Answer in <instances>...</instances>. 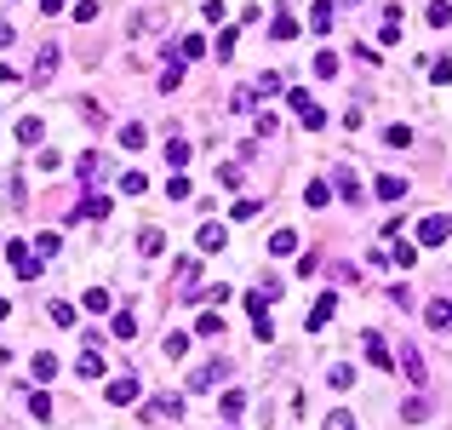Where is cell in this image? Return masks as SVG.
<instances>
[{
    "mask_svg": "<svg viewBox=\"0 0 452 430\" xmlns=\"http://www.w3.org/2000/svg\"><path fill=\"white\" fill-rule=\"evenodd\" d=\"M40 132H46L40 115H23V121H18V143H40Z\"/></svg>",
    "mask_w": 452,
    "mask_h": 430,
    "instance_id": "9a60e30c",
    "label": "cell"
},
{
    "mask_svg": "<svg viewBox=\"0 0 452 430\" xmlns=\"http://www.w3.org/2000/svg\"><path fill=\"white\" fill-rule=\"evenodd\" d=\"M332 189H338L344 201H361V178H355L349 167H338V172H332Z\"/></svg>",
    "mask_w": 452,
    "mask_h": 430,
    "instance_id": "52a82bcc",
    "label": "cell"
},
{
    "mask_svg": "<svg viewBox=\"0 0 452 430\" xmlns=\"http://www.w3.org/2000/svg\"><path fill=\"white\" fill-rule=\"evenodd\" d=\"M143 143H149L143 121H126V126H121V150H143Z\"/></svg>",
    "mask_w": 452,
    "mask_h": 430,
    "instance_id": "4fadbf2b",
    "label": "cell"
},
{
    "mask_svg": "<svg viewBox=\"0 0 452 430\" xmlns=\"http://www.w3.org/2000/svg\"><path fill=\"white\" fill-rule=\"evenodd\" d=\"M80 178H86V184L103 178V155H86V161H80Z\"/></svg>",
    "mask_w": 452,
    "mask_h": 430,
    "instance_id": "4dcf8cb0",
    "label": "cell"
},
{
    "mask_svg": "<svg viewBox=\"0 0 452 430\" xmlns=\"http://www.w3.org/2000/svg\"><path fill=\"white\" fill-rule=\"evenodd\" d=\"M429 81H435V86H447V81H452V69H447V58H435V63H429Z\"/></svg>",
    "mask_w": 452,
    "mask_h": 430,
    "instance_id": "d590c367",
    "label": "cell"
},
{
    "mask_svg": "<svg viewBox=\"0 0 452 430\" xmlns=\"http://www.w3.org/2000/svg\"><path fill=\"white\" fill-rule=\"evenodd\" d=\"M80 304H86L92 315H103V310H109V293H103V287H92V293H80Z\"/></svg>",
    "mask_w": 452,
    "mask_h": 430,
    "instance_id": "7402d4cb",
    "label": "cell"
},
{
    "mask_svg": "<svg viewBox=\"0 0 452 430\" xmlns=\"http://www.w3.org/2000/svg\"><path fill=\"white\" fill-rule=\"evenodd\" d=\"M401 413H407V419H429V402H424V396H412V402L401 407Z\"/></svg>",
    "mask_w": 452,
    "mask_h": 430,
    "instance_id": "8d00e7d4",
    "label": "cell"
},
{
    "mask_svg": "<svg viewBox=\"0 0 452 430\" xmlns=\"http://www.w3.org/2000/svg\"><path fill=\"white\" fill-rule=\"evenodd\" d=\"M166 195H172V201H189L195 189H189V178H172V184H166Z\"/></svg>",
    "mask_w": 452,
    "mask_h": 430,
    "instance_id": "74e56055",
    "label": "cell"
},
{
    "mask_svg": "<svg viewBox=\"0 0 452 430\" xmlns=\"http://www.w3.org/2000/svg\"><path fill=\"white\" fill-rule=\"evenodd\" d=\"M452 235V218H424V224H418V247H441Z\"/></svg>",
    "mask_w": 452,
    "mask_h": 430,
    "instance_id": "7a4b0ae2",
    "label": "cell"
},
{
    "mask_svg": "<svg viewBox=\"0 0 452 430\" xmlns=\"http://www.w3.org/2000/svg\"><path fill=\"white\" fill-rule=\"evenodd\" d=\"M195 333H201V339H223V315H201Z\"/></svg>",
    "mask_w": 452,
    "mask_h": 430,
    "instance_id": "4316f807",
    "label": "cell"
},
{
    "mask_svg": "<svg viewBox=\"0 0 452 430\" xmlns=\"http://www.w3.org/2000/svg\"><path fill=\"white\" fill-rule=\"evenodd\" d=\"M310 69L321 75V81H332V75H338V58H332V52H315V63H310Z\"/></svg>",
    "mask_w": 452,
    "mask_h": 430,
    "instance_id": "484cf974",
    "label": "cell"
},
{
    "mask_svg": "<svg viewBox=\"0 0 452 430\" xmlns=\"http://www.w3.org/2000/svg\"><path fill=\"white\" fill-rule=\"evenodd\" d=\"M29 368H35V379H58V356H52V350H40Z\"/></svg>",
    "mask_w": 452,
    "mask_h": 430,
    "instance_id": "ac0fdd59",
    "label": "cell"
},
{
    "mask_svg": "<svg viewBox=\"0 0 452 430\" xmlns=\"http://www.w3.org/2000/svg\"><path fill=\"white\" fill-rule=\"evenodd\" d=\"M6 259H12V270H18L23 281H35V276H40V252H29L23 241H6Z\"/></svg>",
    "mask_w": 452,
    "mask_h": 430,
    "instance_id": "6da1fadb",
    "label": "cell"
},
{
    "mask_svg": "<svg viewBox=\"0 0 452 430\" xmlns=\"http://www.w3.org/2000/svg\"><path fill=\"white\" fill-rule=\"evenodd\" d=\"M429 23H435V29L452 23V6H447V0H435V6H429Z\"/></svg>",
    "mask_w": 452,
    "mask_h": 430,
    "instance_id": "836d02e7",
    "label": "cell"
},
{
    "mask_svg": "<svg viewBox=\"0 0 452 430\" xmlns=\"http://www.w3.org/2000/svg\"><path fill=\"white\" fill-rule=\"evenodd\" d=\"M138 379H109V402H115V407H126V402H138Z\"/></svg>",
    "mask_w": 452,
    "mask_h": 430,
    "instance_id": "8992f818",
    "label": "cell"
},
{
    "mask_svg": "<svg viewBox=\"0 0 452 430\" xmlns=\"http://www.w3.org/2000/svg\"><path fill=\"white\" fill-rule=\"evenodd\" d=\"M195 247H201V252H223V247H229V230H223V224H201Z\"/></svg>",
    "mask_w": 452,
    "mask_h": 430,
    "instance_id": "3957f363",
    "label": "cell"
},
{
    "mask_svg": "<svg viewBox=\"0 0 452 430\" xmlns=\"http://www.w3.org/2000/svg\"><path fill=\"white\" fill-rule=\"evenodd\" d=\"M424 322H429V327H441V333H452V298H435V304L424 310Z\"/></svg>",
    "mask_w": 452,
    "mask_h": 430,
    "instance_id": "ba28073f",
    "label": "cell"
},
{
    "mask_svg": "<svg viewBox=\"0 0 452 430\" xmlns=\"http://www.w3.org/2000/svg\"><path fill=\"white\" fill-rule=\"evenodd\" d=\"M401 195H407V184H401V178H378V201H401Z\"/></svg>",
    "mask_w": 452,
    "mask_h": 430,
    "instance_id": "83f0119b",
    "label": "cell"
},
{
    "mask_svg": "<svg viewBox=\"0 0 452 430\" xmlns=\"http://www.w3.org/2000/svg\"><path fill=\"white\" fill-rule=\"evenodd\" d=\"M218 407H223V425L235 430V419H240V413H247V390H229V396H223Z\"/></svg>",
    "mask_w": 452,
    "mask_h": 430,
    "instance_id": "30bf717a",
    "label": "cell"
},
{
    "mask_svg": "<svg viewBox=\"0 0 452 430\" xmlns=\"http://www.w3.org/2000/svg\"><path fill=\"white\" fill-rule=\"evenodd\" d=\"M184 86V63H166V69H160V92H177Z\"/></svg>",
    "mask_w": 452,
    "mask_h": 430,
    "instance_id": "44dd1931",
    "label": "cell"
},
{
    "mask_svg": "<svg viewBox=\"0 0 452 430\" xmlns=\"http://www.w3.org/2000/svg\"><path fill=\"white\" fill-rule=\"evenodd\" d=\"M292 247H298V235H292V230H275V235H269V252H275V259H286Z\"/></svg>",
    "mask_w": 452,
    "mask_h": 430,
    "instance_id": "e0dca14e",
    "label": "cell"
},
{
    "mask_svg": "<svg viewBox=\"0 0 452 430\" xmlns=\"http://www.w3.org/2000/svg\"><path fill=\"white\" fill-rule=\"evenodd\" d=\"M75 373L86 379V385H92V379H103V356H98V350H80V361H75Z\"/></svg>",
    "mask_w": 452,
    "mask_h": 430,
    "instance_id": "9c48e42d",
    "label": "cell"
},
{
    "mask_svg": "<svg viewBox=\"0 0 452 430\" xmlns=\"http://www.w3.org/2000/svg\"><path fill=\"white\" fill-rule=\"evenodd\" d=\"M46 315H52V322H58V327H69V322H75V310H69V304H63V298H58V304H52V310H46Z\"/></svg>",
    "mask_w": 452,
    "mask_h": 430,
    "instance_id": "f35d334b",
    "label": "cell"
},
{
    "mask_svg": "<svg viewBox=\"0 0 452 430\" xmlns=\"http://www.w3.org/2000/svg\"><path fill=\"white\" fill-rule=\"evenodd\" d=\"M332 315H338V298H332V293H321V298H315V310H310V333H321Z\"/></svg>",
    "mask_w": 452,
    "mask_h": 430,
    "instance_id": "277c9868",
    "label": "cell"
},
{
    "mask_svg": "<svg viewBox=\"0 0 452 430\" xmlns=\"http://www.w3.org/2000/svg\"><path fill=\"white\" fill-rule=\"evenodd\" d=\"M327 430H355V419H349V413H332V419H327Z\"/></svg>",
    "mask_w": 452,
    "mask_h": 430,
    "instance_id": "ab89813d",
    "label": "cell"
},
{
    "mask_svg": "<svg viewBox=\"0 0 452 430\" xmlns=\"http://www.w3.org/2000/svg\"><path fill=\"white\" fill-rule=\"evenodd\" d=\"M384 143H390V150H407V143H412V126H390V132H384Z\"/></svg>",
    "mask_w": 452,
    "mask_h": 430,
    "instance_id": "f546056e",
    "label": "cell"
},
{
    "mask_svg": "<svg viewBox=\"0 0 452 430\" xmlns=\"http://www.w3.org/2000/svg\"><path fill=\"white\" fill-rule=\"evenodd\" d=\"M269 29H275V40H292V35H298V18H292V12H275V23H269Z\"/></svg>",
    "mask_w": 452,
    "mask_h": 430,
    "instance_id": "d6986e66",
    "label": "cell"
},
{
    "mask_svg": "<svg viewBox=\"0 0 452 430\" xmlns=\"http://www.w3.org/2000/svg\"><path fill=\"white\" fill-rule=\"evenodd\" d=\"M286 104H292L298 115H310V109H315V98H310V92H286Z\"/></svg>",
    "mask_w": 452,
    "mask_h": 430,
    "instance_id": "e575fe53",
    "label": "cell"
},
{
    "mask_svg": "<svg viewBox=\"0 0 452 430\" xmlns=\"http://www.w3.org/2000/svg\"><path fill=\"white\" fill-rule=\"evenodd\" d=\"M121 189H126V195H143V189H149V178L132 167V172H121Z\"/></svg>",
    "mask_w": 452,
    "mask_h": 430,
    "instance_id": "cb8c5ba5",
    "label": "cell"
},
{
    "mask_svg": "<svg viewBox=\"0 0 452 430\" xmlns=\"http://www.w3.org/2000/svg\"><path fill=\"white\" fill-rule=\"evenodd\" d=\"M327 385H332V390H355V368H332Z\"/></svg>",
    "mask_w": 452,
    "mask_h": 430,
    "instance_id": "f1b7e54d",
    "label": "cell"
},
{
    "mask_svg": "<svg viewBox=\"0 0 452 430\" xmlns=\"http://www.w3.org/2000/svg\"><path fill=\"white\" fill-rule=\"evenodd\" d=\"M201 52H206L201 35H184V40H177V63H184V58H201Z\"/></svg>",
    "mask_w": 452,
    "mask_h": 430,
    "instance_id": "603a6c76",
    "label": "cell"
},
{
    "mask_svg": "<svg viewBox=\"0 0 452 430\" xmlns=\"http://www.w3.org/2000/svg\"><path fill=\"white\" fill-rule=\"evenodd\" d=\"M166 161H172V167H184V161H189V143H184V138H172V143H166Z\"/></svg>",
    "mask_w": 452,
    "mask_h": 430,
    "instance_id": "1f68e13d",
    "label": "cell"
},
{
    "mask_svg": "<svg viewBox=\"0 0 452 430\" xmlns=\"http://www.w3.org/2000/svg\"><path fill=\"white\" fill-rule=\"evenodd\" d=\"M303 201H310V206H315V213H321V206H327V201H332V184H327V178H315V184H310V195H303Z\"/></svg>",
    "mask_w": 452,
    "mask_h": 430,
    "instance_id": "ffe728a7",
    "label": "cell"
},
{
    "mask_svg": "<svg viewBox=\"0 0 452 430\" xmlns=\"http://www.w3.org/2000/svg\"><path fill=\"white\" fill-rule=\"evenodd\" d=\"M138 252H143V259H160V252H166V235H160V230H143V235H138Z\"/></svg>",
    "mask_w": 452,
    "mask_h": 430,
    "instance_id": "8fae6325",
    "label": "cell"
},
{
    "mask_svg": "<svg viewBox=\"0 0 452 430\" xmlns=\"http://www.w3.org/2000/svg\"><path fill=\"white\" fill-rule=\"evenodd\" d=\"M40 12H46V18H58V12H63V0H40Z\"/></svg>",
    "mask_w": 452,
    "mask_h": 430,
    "instance_id": "60d3db41",
    "label": "cell"
},
{
    "mask_svg": "<svg viewBox=\"0 0 452 430\" xmlns=\"http://www.w3.org/2000/svg\"><path fill=\"white\" fill-rule=\"evenodd\" d=\"M310 29H315V35L332 29V0H315V6H310Z\"/></svg>",
    "mask_w": 452,
    "mask_h": 430,
    "instance_id": "7c38bea8",
    "label": "cell"
},
{
    "mask_svg": "<svg viewBox=\"0 0 452 430\" xmlns=\"http://www.w3.org/2000/svg\"><path fill=\"white\" fill-rule=\"evenodd\" d=\"M247 109H252V92H247V86L229 92V115H247Z\"/></svg>",
    "mask_w": 452,
    "mask_h": 430,
    "instance_id": "d6a6232c",
    "label": "cell"
},
{
    "mask_svg": "<svg viewBox=\"0 0 452 430\" xmlns=\"http://www.w3.org/2000/svg\"><path fill=\"white\" fill-rule=\"evenodd\" d=\"M361 350H366V361H373V368H390V344H384L378 333H361Z\"/></svg>",
    "mask_w": 452,
    "mask_h": 430,
    "instance_id": "5b68a950",
    "label": "cell"
},
{
    "mask_svg": "<svg viewBox=\"0 0 452 430\" xmlns=\"http://www.w3.org/2000/svg\"><path fill=\"white\" fill-rule=\"evenodd\" d=\"M115 339H138V315H132V310L115 315Z\"/></svg>",
    "mask_w": 452,
    "mask_h": 430,
    "instance_id": "d4e9b609",
    "label": "cell"
},
{
    "mask_svg": "<svg viewBox=\"0 0 452 430\" xmlns=\"http://www.w3.org/2000/svg\"><path fill=\"white\" fill-rule=\"evenodd\" d=\"M223 373H229V368H223V361H212V368H201L195 379H189V385H195V390H212V385H218Z\"/></svg>",
    "mask_w": 452,
    "mask_h": 430,
    "instance_id": "2e32d148",
    "label": "cell"
},
{
    "mask_svg": "<svg viewBox=\"0 0 452 430\" xmlns=\"http://www.w3.org/2000/svg\"><path fill=\"white\" fill-rule=\"evenodd\" d=\"M75 218H109V195H86L75 206Z\"/></svg>",
    "mask_w": 452,
    "mask_h": 430,
    "instance_id": "5bb4252c",
    "label": "cell"
}]
</instances>
